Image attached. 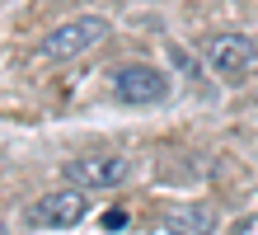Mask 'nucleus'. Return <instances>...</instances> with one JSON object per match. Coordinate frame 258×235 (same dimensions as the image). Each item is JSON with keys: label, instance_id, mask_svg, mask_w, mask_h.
Here are the masks:
<instances>
[{"label": "nucleus", "instance_id": "f257e3e1", "mask_svg": "<svg viewBox=\"0 0 258 235\" xmlns=\"http://www.w3.org/2000/svg\"><path fill=\"white\" fill-rule=\"evenodd\" d=\"M66 183L75 188H122L132 179V160L127 155H113V151H94V155H75V160H66Z\"/></svg>", "mask_w": 258, "mask_h": 235}, {"label": "nucleus", "instance_id": "f03ea898", "mask_svg": "<svg viewBox=\"0 0 258 235\" xmlns=\"http://www.w3.org/2000/svg\"><path fill=\"white\" fill-rule=\"evenodd\" d=\"M85 212H89V193L71 183V188H56V193H42L28 207V221L42 230H66V226H80Z\"/></svg>", "mask_w": 258, "mask_h": 235}, {"label": "nucleus", "instance_id": "7ed1b4c3", "mask_svg": "<svg viewBox=\"0 0 258 235\" xmlns=\"http://www.w3.org/2000/svg\"><path fill=\"white\" fill-rule=\"evenodd\" d=\"M103 38H108V24L99 19V14H89V19H71V24H56L47 38H42V57L52 61H71L89 52V47H99Z\"/></svg>", "mask_w": 258, "mask_h": 235}, {"label": "nucleus", "instance_id": "20e7f679", "mask_svg": "<svg viewBox=\"0 0 258 235\" xmlns=\"http://www.w3.org/2000/svg\"><path fill=\"white\" fill-rule=\"evenodd\" d=\"M202 52H207V66L221 71L225 80H244V75L258 71V47L244 33H216V38H207Z\"/></svg>", "mask_w": 258, "mask_h": 235}, {"label": "nucleus", "instance_id": "39448f33", "mask_svg": "<svg viewBox=\"0 0 258 235\" xmlns=\"http://www.w3.org/2000/svg\"><path fill=\"white\" fill-rule=\"evenodd\" d=\"M113 94L132 108H146V104H160L169 94V80L155 71V66H122L113 75Z\"/></svg>", "mask_w": 258, "mask_h": 235}, {"label": "nucleus", "instance_id": "423d86ee", "mask_svg": "<svg viewBox=\"0 0 258 235\" xmlns=\"http://www.w3.org/2000/svg\"><path fill=\"white\" fill-rule=\"evenodd\" d=\"M164 230L169 235H211V216L197 212V207H178L164 216Z\"/></svg>", "mask_w": 258, "mask_h": 235}, {"label": "nucleus", "instance_id": "0eeeda50", "mask_svg": "<svg viewBox=\"0 0 258 235\" xmlns=\"http://www.w3.org/2000/svg\"><path fill=\"white\" fill-rule=\"evenodd\" d=\"M230 235H258V216H239L230 226Z\"/></svg>", "mask_w": 258, "mask_h": 235}, {"label": "nucleus", "instance_id": "6e6552de", "mask_svg": "<svg viewBox=\"0 0 258 235\" xmlns=\"http://www.w3.org/2000/svg\"><path fill=\"white\" fill-rule=\"evenodd\" d=\"M0 235H5V226H0Z\"/></svg>", "mask_w": 258, "mask_h": 235}]
</instances>
